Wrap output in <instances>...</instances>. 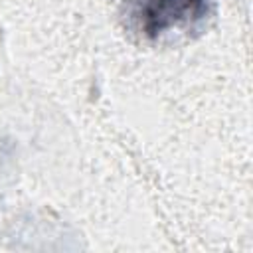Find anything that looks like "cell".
Returning a JSON list of instances; mask_svg holds the SVG:
<instances>
[{
	"mask_svg": "<svg viewBox=\"0 0 253 253\" xmlns=\"http://www.w3.org/2000/svg\"><path fill=\"white\" fill-rule=\"evenodd\" d=\"M213 12V0H125L128 30L156 42L172 32H198Z\"/></svg>",
	"mask_w": 253,
	"mask_h": 253,
	"instance_id": "obj_1",
	"label": "cell"
}]
</instances>
